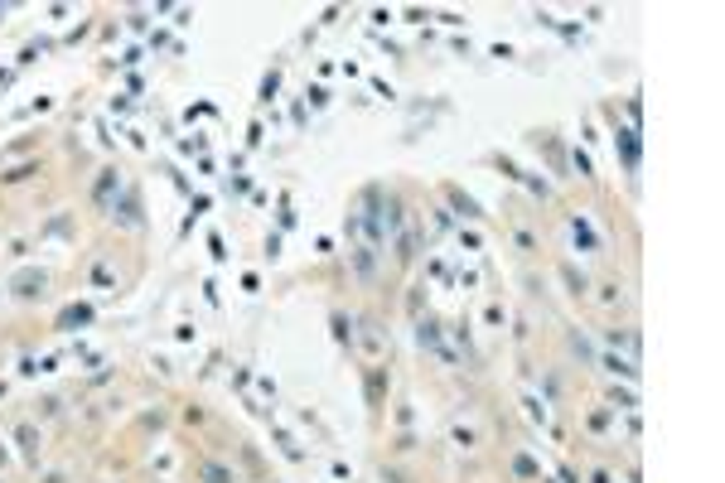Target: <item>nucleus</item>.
<instances>
[{"label":"nucleus","instance_id":"nucleus-1","mask_svg":"<svg viewBox=\"0 0 725 483\" xmlns=\"http://www.w3.org/2000/svg\"><path fill=\"white\" fill-rule=\"evenodd\" d=\"M111 218H116L121 227H140V198H136V193H126L121 203H111Z\"/></svg>","mask_w":725,"mask_h":483},{"label":"nucleus","instance_id":"nucleus-2","mask_svg":"<svg viewBox=\"0 0 725 483\" xmlns=\"http://www.w3.org/2000/svg\"><path fill=\"white\" fill-rule=\"evenodd\" d=\"M15 286H19V295H39V290H44V276H34V271H24V276H19Z\"/></svg>","mask_w":725,"mask_h":483},{"label":"nucleus","instance_id":"nucleus-3","mask_svg":"<svg viewBox=\"0 0 725 483\" xmlns=\"http://www.w3.org/2000/svg\"><path fill=\"white\" fill-rule=\"evenodd\" d=\"M111 189H116V170H106L102 179H97V203H106V198H111Z\"/></svg>","mask_w":725,"mask_h":483},{"label":"nucleus","instance_id":"nucleus-4","mask_svg":"<svg viewBox=\"0 0 725 483\" xmlns=\"http://www.w3.org/2000/svg\"><path fill=\"white\" fill-rule=\"evenodd\" d=\"M204 483H232V474L222 464H204Z\"/></svg>","mask_w":725,"mask_h":483},{"label":"nucleus","instance_id":"nucleus-5","mask_svg":"<svg viewBox=\"0 0 725 483\" xmlns=\"http://www.w3.org/2000/svg\"><path fill=\"white\" fill-rule=\"evenodd\" d=\"M88 319H92V309H83V304H78V309H68V314H63V329H73V324H88Z\"/></svg>","mask_w":725,"mask_h":483}]
</instances>
